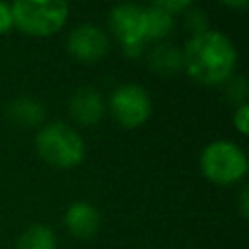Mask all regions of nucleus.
I'll return each instance as SVG.
<instances>
[{
  "instance_id": "nucleus-8",
  "label": "nucleus",
  "mask_w": 249,
  "mask_h": 249,
  "mask_svg": "<svg viewBox=\"0 0 249 249\" xmlns=\"http://www.w3.org/2000/svg\"><path fill=\"white\" fill-rule=\"evenodd\" d=\"M68 109L74 123L82 126H93L105 115V101L99 89L91 86H82L72 93L68 101Z\"/></svg>"
},
{
  "instance_id": "nucleus-12",
  "label": "nucleus",
  "mask_w": 249,
  "mask_h": 249,
  "mask_svg": "<svg viewBox=\"0 0 249 249\" xmlns=\"http://www.w3.org/2000/svg\"><path fill=\"white\" fill-rule=\"evenodd\" d=\"M16 249H56V235L49 226H29L18 239Z\"/></svg>"
},
{
  "instance_id": "nucleus-15",
  "label": "nucleus",
  "mask_w": 249,
  "mask_h": 249,
  "mask_svg": "<svg viewBox=\"0 0 249 249\" xmlns=\"http://www.w3.org/2000/svg\"><path fill=\"white\" fill-rule=\"evenodd\" d=\"M233 126L237 128L239 134H247L249 132V105L243 103L235 109L233 113Z\"/></svg>"
},
{
  "instance_id": "nucleus-6",
  "label": "nucleus",
  "mask_w": 249,
  "mask_h": 249,
  "mask_svg": "<svg viewBox=\"0 0 249 249\" xmlns=\"http://www.w3.org/2000/svg\"><path fill=\"white\" fill-rule=\"evenodd\" d=\"M109 25L128 56H136L146 41V10L136 4H119L109 14Z\"/></svg>"
},
{
  "instance_id": "nucleus-17",
  "label": "nucleus",
  "mask_w": 249,
  "mask_h": 249,
  "mask_svg": "<svg viewBox=\"0 0 249 249\" xmlns=\"http://www.w3.org/2000/svg\"><path fill=\"white\" fill-rule=\"evenodd\" d=\"M158 8H161V10H165L167 14H171V16H175V14H179V12H183V10H189L191 8V2L189 0H183V2H169V0H161V2H154Z\"/></svg>"
},
{
  "instance_id": "nucleus-9",
  "label": "nucleus",
  "mask_w": 249,
  "mask_h": 249,
  "mask_svg": "<svg viewBox=\"0 0 249 249\" xmlns=\"http://www.w3.org/2000/svg\"><path fill=\"white\" fill-rule=\"evenodd\" d=\"M64 224H66L68 231L74 237H78V239H91L97 233V230H99L101 216H99V210L93 204H89L86 200H78V202H72L66 208Z\"/></svg>"
},
{
  "instance_id": "nucleus-10",
  "label": "nucleus",
  "mask_w": 249,
  "mask_h": 249,
  "mask_svg": "<svg viewBox=\"0 0 249 249\" xmlns=\"http://www.w3.org/2000/svg\"><path fill=\"white\" fill-rule=\"evenodd\" d=\"M6 119L12 124H18L21 128H35V126L43 124V121H45V107L41 101L21 95V97L14 99L12 103H8Z\"/></svg>"
},
{
  "instance_id": "nucleus-11",
  "label": "nucleus",
  "mask_w": 249,
  "mask_h": 249,
  "mask_svg": "<svg viewBox=\"0 0 249 249\" xmlns=\"http://www.w3.org/2000/svg\"><path fill=\"white\" fill-rule=\"evenodd\" d=\"M150 66L154 72H158L163 78L175 76L183 68V53L175 45H158L150 53Z\"/></svg>"
},
{
  "instance_id": "nucleus-4",
  "label": "nucleus",
  "mask_w": 249,
  "mask_h": 249,
  "mask_svg": "<svg viewBox=\"0 0 249 249\" xmlns=\"http://www.w3.org/2000/svg\"><path fill=\"white\" fill-rule=\"evenodd\" d=\"M200 171L208 181L228 187L247 175V156L230 140H214L200 154Z\"/></svg>"
},
{
  "instance_id": "nucleus-5",
  "label": "nucleus",
  "mask_w": 249,
  "mask_h": 249,
  "mask_svg": "<svg viewBox=\"0 0 249 249\" xmlns=\"http://www.w3.org/2000/svg\"><path fill=\"white\" fill-rule=\"evenodd\" d=\"M109 109L113 119L123 128H138L152 115V99L148 91L138 84L119 86L109 99Z\"/></svg>"
},
{
  "instance_id": "nucleus-16",
  "label": "nucleus",
  "mask_w": 249,
  "mask_h": 249,
  "mask_svg": "<svg viewBox=\"0 0 249 249\" xmlns=\"http://www.w3.org/2000/svg\"><path fill=\"white\" fill-rule=\"evenodd\" d=\"M14 27V19H12V8L6 2H0V35H6L10 29Z\"/></svg>"
},
{
  "instance_id": "nucleus-7",
  "label": "nucleus",
  "mask_w": 249,
  "mask_h": 249,
  "mask_svg": "<svg viewBox=\"0 0 249 249\" xmlns=\"http://www.w3.org/2000/svg\"><path fill=\"white\" fill-rule=\"evenodd\" d=\"M68 53L82 60V62H97L103 58L109 51V39L105 31H101L97 25L84 23L70 31L68 35Z\"/></svg>"
},
{
  "instance_id": "nucleus-13",
  "label": "nucleus",
  "mask_w": 249,
  "mask_h": 249,
  "mask_svg": "<svg viewBox=\"0 0 249 249\" xmlns=\"http://www.w3.org/2000/svg\"><path fill=\"white\" fill-rule=\"evenodd\" d=\"M146 10V39H163L169 35L171 27H173V16L167 14L165 10L158 8L156 4H152Z\"/></svg>"
},
{
  "instance_id": "nucleus-1",
  "label": "nucleus",
  "mask_w": 249,
  "mask_h": 249,
  "mask_svg": "<svg viewBox=\"0 0 249 249\" xmlns=\"http://www.w3.org/2000/svg\"><path fill=\"white\" fill-rule=\"evenodd\" d=\"M181 53L187 74L204 86L228 82L237 62V51L233 43L224 33L212 29L193 35Z\"/></svg>"
},
{
  "instance_id": "nucleus-14",
  "label": "nucleus",
  "mask_w": 249,
  "mask_h": 249,
  "mask_svg": "<svg viewBox=\"0 0 249 249\" xmlns=\"http://www.w3.org/2000/svg\"><path fill=\"white\" fill-rule=\"evenodd\" d=\"M185 25L187 29H191L193 35H200L204 31H208V19H206V14L202 10H196V8H189L185 12Z\"/></svg>"
},
{
  "instance_id": "nucleus-2",
  "label": "nucleus",
  "mask_w": 249,
  "mask_h": 249,
  "mask_svg": "<svg viewBox=\"0 0 249 249\" xmlns=\"http://www.w3.org/2000/svg\"><path fill=\"white\" fill-rule=\"evenodd\" d=\"M35 146L41 160L58 169L76 167L86 156V144L82 136L64 123L45 124L35 138Z\"/></svg>"
},
{
  "instance_id": "nucleus-18",
  "label": "nucleus",
  "mask_w": 249,
  "mask_h": 249,
  "mask_svg": "<svg viewBox=\"0 0 249 249\" xmlns=\"http://www.w3.org/2000/svg\"><path fill=\"white\" fill-rule=\"evenodd\" d=\"M247 202H249V193H247V187H243V189H241V195H239V206H241V216H245V218H247V214H249Z\"/></svg>"
},
{
  "instance_id": "nucleus-3",
  "label": "nucleus",
  "mask_w": 249,
  "mask_h": 249,
  "mask_svg": "<svg viewBox=\"0 0 249 249\" xmlns=\"http://www.w3.org/2000/svg\"><path fill=\"white\" fill-rule=\"evenodd\" d=\"M10 8L14 25L31 37L54 35L68 18V4L62 0H16Z\"/></svg>"
}]
</instances>
